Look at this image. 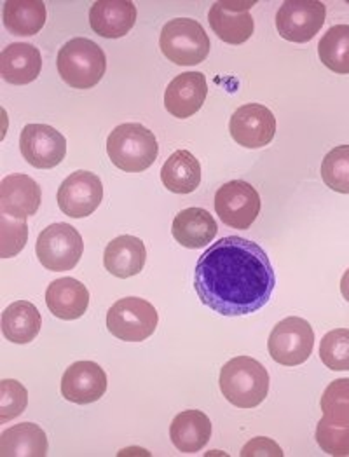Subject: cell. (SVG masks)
<instances>
[{"instance_id":"6da1fadb","label":"cell","mask_w":349,"mask_h":457,"mask_svg":"<svg viewBox=\"0 0 349 457\" xmlns=\"http://www.w3.org/2000/svg\"><path fill=\"white\" fill-rule=\"evenodd\" d=\"M274 287L276 274L268 253L245 237H222L195 264L199 301L222 316H246L262 309Z\"/></svg>"},{"instance_id":"7a4b0ae2","label":"cell","mask_w":349,"mask_h":457,"mask_svg":"<svg viewBox=\"0 0 349 457\" xmlns=\"http://www.w3.org/2000/svg\"><path fill=\"white\" fill-rule=\"evenodd\" d=\"M220 391L237 409L259 407L270 393L266 367L250 356L229 360L220 370Z\"/></svg>"},{"instance_id":"3957f363","label":"cell","mask_w":349,"mask_h":457,"mask_svg":"<svg viewBox=\"0 0 349 457\" xmlns=\"http://www.w3.org/2000/svg\"><path fill=\"white\" fill-rule=\"evenodd\" d=\"M107 154L119 170L126 173H140L154 164L159 145L149 128L138 122H126L114 128L109 135Z\"/></svg>"},{"instance_id":"277c9868","label":"cell","mask_w":349,"mask_h":457,"mask_svg":"<svg viewBox=\"0 0 349 457\" xmlns=\"http://www.w3.org/2000/svg\"><path fill=\"white\" fill-rule=\"evenodd\" d=\"M56 65L58 74L71 87L91 89L105 76L107 58L96 42L76 37L60 49Z\"/></svg>"},{"instance_id":"5b68a950","label":"cell","mask_w":349,"mask_h":457,"mask_svg":"<svg viewBox=\"0 0 349 457\" xmlns=\"http://www.w3.org/2000/svg\"><path fill=\"white\" fill-rule=\"evenodd\" d=\"M159 47L168 62L180 67H193L206 60L212 44L199 21L175 18L162 27Z\"/></svg>"},{"instance_id":"8992f818","label":"cell","mask_w":349,"mask_h":457,"mask_svg":"<svg viewBox=\"0 0 349 457\" xmlns=\"http://www.w3.org/2000/svg\"><path fill=\"white\" fill-rule=\"evenodd\" d=\"M154 305L140 297H126L117 301L107 312V328L119 341L142 343L157 328Z\"/></svg>"},{"instance_id":"52a82bcc","label":"cell","mask_w":349,"mask_h":457,"mask_svg":"<svg viewBox=\"0 0 349 457\" xmlns=\"http://www.w3.org/2000/svg\"><path fill=\"white\" fill-rule=\"evenodd\" d=\"M36 252L40 264L47 270L63 272L78 266L84 241L78 228L71 224H51L40 232Z\"/></svg>"},{"instance_id":"ba28073f","label":"cell","mask_w":349,"mask_h":457,"mask_svg":"<svg viewBox=\"0 0 349 457\" xmlns=\"http://www.w3.org/2000/svg\"><path fill=\"white\" fill-rule=\"evenodd\" d=\"M272 360L283 367H297L310 360L314 347V332L310 323L299 316H288L272 328L270 341Z\"/></svg>"},{"instance_id":"9c48e42d","label":"cell","mask_w":349,"mask_h":457,"mask_svg":"<svg viewBox=\"0 0 349 457\" xmlns=\"http://www.w3.org/2000/svg\"><path fill=\"white\" fill-rule=\"evenodd\" d=\"M327 16L320 0H287L276 12V29L288 42L304 44L316 37Z\"/></svg>"},{"instance_id":"30bf717a","label":"cell","mask_w":349,"mask_h":457,"mask_svg":"<svg viewBox=\"0 0 349 457\" xmlns=\"http://www.w3.org/2000/svg\"><path fill=\"white\" fill-rule=\"evenodd\" d=\"M261 206L257 189L243 180L228 182L215 194V212L229 228H252L261 213Z\"/></svg>"},{"instance_id":"8fae6325","label":"cell","mask_w":349,"mask_h":457,"mask_svg":"<svg viewBox=\"0 0 349 457\" xmlns=\"http://www.w3.org/2000/svg\"><path fill=\"white\" fill-rule=\"evenodd\" d=\"M234 142L245 149H262L276 135V117L266 105L246 104L239 107L229 120Z\"/></svg>"},{"instance_id":"7c38bea8","label":"cell","mask_w":349,"mask_h":457,"mask_svg":"<svg viewBox=\"0 0 349 457\" xmlns=\"http://www.w3.org/2000/svg\"><path fill=\"white\" fill-rule=\"evenodd\" d=\"M20 151L25 161L37 170H51L67 155V140L47 124H29L20 137Z\"/></svg>"},{"instance_id":"4fadbf2b","label":"cell","mask_w":349,"mask_h":457,"mask_svg":"<svg viewBox=\"0 0 349 457\" xmlns=\"http://www.w3.org/2000/svg\"><path fill=\"white\" fill-rule=\"evenodd\" d=\"M104 199V186L98 175L76 171L63 180L58 189V206L72 219H84L95 213Z\"/></svg>"},{"instance_id":"5bb4252c","label":"cell","mask_w":349,"mask_h":457,"mask_svg":"<svg viewBox=\"0 0 349 457\" xmlns=\"http://www.w3.org/2000/svg\"><path fill=\"white\" fill-rule=\"evenodd\" d=\"M255 5L252 0L215 2L208 12V21L217 37L228 44H243L253 36L255 23L250 9Z\"/></svg>"},{"instance_id":"9a60e30c","label":"cell","mask_w":349,"mask_h":457,"mask_svg":"<svg viewBox=\"0 0 349 457\" xmlns=\"http://www.w3.org/2000/svg\"><path fill=\"white\" fill-rule=\"evenodd\" d=\"M107 374L95 361H76L62 378V395L65 400L87 405L98 402L107 391Z\"/></svg>"},{"instance_id":"2e32d148","label":"cell","mask_w":349,"mask_h":457,"mask_svg":"<svg viewBox=\"0 0 349 457\" xmlns=\"http://www.w3.org/2000/svg\"><path fill=\"white\" fill-rule=\"evenodd\" d=\"M42 201L39 184L23 173H12L0 182V213L27 220L36 215Z\"/></svg>"},{"instance_id":"e0dca14e","label":"cell","mask_w":349,"mask_h":457,"mask_svg":"<svg viewBox=\"0 0 349 457\" xmlns=\"http://www.w3.org/2000/svg\"><path fill=\"white\" fill-rule=\"evenodd\" d=\"M208 96V84L203 72H184L175 77L164 91V109L177 117L195 115Z\"/></svg>"},{"instance_id":"ac0fdd59","label":"cell","mask_w":349,"mask_h":457,"mask_svg":"<svg viewBox=\"0 0 349 457\" xmlns=\"http://www.w3.org/2000/svg\"><path fill=\"white\" fill-rule=\"evenodd\" d=\"M135 23L137 5L129 0H98L89 9V25L100 37H124Z\"/></svg>"},{"instance_id":"d6986e66","label":"cell","mask_w":349,"mask_h":457,"mask_svg":"<svg viewBox=\"0 0 349 457\" xmlns=\"http://www.w3.org/2000/svg\"><path fill=\"white\" fill-rule=\"evenodd\" d=\"M42 71L40 51L25 42H14L4 47L0 53V76L14 86H25L34 82Z\"/></svg>"},{"instance_id":"ffe728a7","label":"cell","mask_w":349,"mask_h":457,"mask_svg":"<svg viewBox=\"0 0 349 457\" xmlns=\"http://www.w3.org/2000/svg\"><path fill=\"white\" fill-rule=\"evenodd\" d=\"M46 304L56 318L72 321L87 311L89 292L79 279L62 278L47 287Z\"/></svg>"},{"instance_id":"44dd1931","label":"cell","mask_w":349,"mask_h":457,"mask_svg":"<svg viewBox=\"0 0 349 457\" xmlns=\"http://www.w3.org/2000/svg\"><path fill=\"white\" fill-rule=\"evenodd\" d=\"M147 250L140 237L135 236H119L112 239L104 253V266L120 279L140 274L145 266Z\"/></svg>"},{"instance_id":"7402d4cb","label":"cell","mask_w":349,"mask_h":457,"mask_svg":"<svg viewBox=\"0 0 349 457\" xmlns=\"http://www.w3.org/2000/svg\"><path fill=\"white\" fill-rule=\"evenodd\" d=\"M217 232L219 228L215 219L203 208L182 210L171 224L173 237L191 250L208 246L215 239Z\"/></svg>"},{"instance_id":"603a6c76","label":"cell","mask_w":349,"mask_h":457,"mask_svg":"<svg viewBox=\"0 0 349 457\" xmlns=\"http://www.w3.org/2000/svg\"><path fill=\"white\" fill-rule=\"evenodd\" d=\"M173 445L184 454H195L206 447L212 438V422L201 411H184L170 426Z\"/></svg>"},{"instance_id":"cb8c5ba5","label":"cell","mask_w":349,"mask_h":457,"mask_svg":"<svg viewBox=\"0 0 349 457\" xmlns=\"http://www.w3.org/2000/svg\"><path fill=\"white\" fill-rule=\"evenodd\" d=\"M47 436L37 424L21 422L0 435V457H44Z\"/></svg>"},{"instance_id":"d4e9b609","label":"cell","mask_w":349,"mask_h":457,"mask_svg":"<svg viewBox=\"0 0 349 457\" xmlns=\"http://www.w3.org/2000/svg\"><path fill=\"white\" fill-rule=\"evenodd\" d=\"M42 316L39 309L29 301L7 305L2 312V334L14 344L32 343L39 336Z\"/></svg>"},{"instance_id":"484cf974","label":"cell","mask_w":349,"mask_h":457,"mask_svg":"<svg viewBox=\"0 0 349 457\" xmlns=\"http://www.w3.org/2000/svg\"><path fill=\"white\" fill-rule=\"evenodd\" d=\"M161 180L170 192L191 194L201 184V164L189 151H177L162 164Z\"/></svg>"},{"instance_id":"4316f807","label":"cell","mask_w":349,"mask_h":457,"mask_svg":"<svg viewBox=\"0 0 349 457\" xmlns=\"http://www.w3.org/2000/svg\"><path fill=\"white\" fill-rule=\"evenodd\" d=\"M46 25V4L40 0H7L4 4V27L21 37L36 36Z\"/></svg>"},{"instance_id":"83f0119b","label":"cell","mask_w":349,"mask_h":457,"mask_svg":"<svg viewBox=\"0 0 349 457\" xmlns=\"http://www.w3.org/2000/svg\"><path fill=\"white\" fill-rule=\"evenodd\" d=\"M318 56L328 71L348 76L349 25H336L328 29L318 44Z\"/></svg>"},{"instance_id":"f1b7e54d","label":"cell","mask_w":349,"mask_h":457,"mask_svg":"<svg viewBox=\"0 0 349 457\" xmlns=\"http://www.w3.org/2000/svg\"><path fill=\"white\" fill-rule=\"evenodd\" d=\"M320 360L334 372L349 370V328H336L323 336Z\"/></svg>"},{"instance_id":"f546056e","label":"cell","mask_w":349,"mask_h":457,"mask_svg":"<svg viewBox=\"0 0 349 457\" xmlns=\"http://www.w3.org/2000/svg\"><path fill=\"white\" fill-rule=\"evenodd\" d=\"M321 179L328 189L349 194V145H339L325 155Z\"/></svg>"},{"instance_id":"4dcf8cb0","label":"cell","mask_w":349,"mask_h":457,"mask_svg":"<svg viewBox=\"0 0 349 457\" xmlns=\"http://www.w3.org/2000/svg\"><path fill=\"white\" fill-rule=\"evenodd\" d=\"M320 407L323 418L337 424H349V379H336L323 391Z\"/></svg>"},{"instance_id":"1f68e13d","label":"cell","mask_w":349,"mask_h":457,"mask_svg":"<svg viewBox=\"0 0 349 457\" xmlns=\"http://www.w3.org/2000/svg\"><path fill=\"white\" fill-rule=\"evenodd\" d=\"M316 442L328 456H349V424H337L321 418L316 426Z\"/></svg>"},{"instance_id":"d6a6232c","label":"cell","mask_w":349,"mask_h":457,"mask_svg":"<svg viewBox=\"0 0 349 457\" xmlns=\"http://www.w3.org/2000/svg\"><path fill=\"white\" fill-rule=\"evenodd\" d=\"M29 403V393L21 382L0 381V422L14 420L23 414Z\"/></svg>"},{"instance_id":"836d02e7","label":"cell","mask_w":349,"mask_h":457,"mask_svg":"<svg viewBox=\"0 0 349 457\" xmlns=\"http://www.w3.org/2000/svg\"><path fill=\"white\" fill-rule=\"evenodd\" d=\"M0 237H2L0 257L2 259L14 257L27 245L29 228H27L25 220H16V219H11V217L0 213Z\"/></svg>"},{"instance_id":"e575fe53","label":"cell","mask_w":349,"mask_h":457,"mask_svg":"<svg viewBox=\"0 0 349 457\" xmlns=\"http://www.w3.org/2000/svg\"><path fill=\"white\" fill-rule=\"evenodd\" d=\"M241 456L243 457H257V456H283V451L279 449V445L271 440V438H264V436H257L253 440H250L243 449H241Z\"/></svg>"},{"instance_id":"d590c367","label":"cell","mask_w":349,"mask_h":457,"mask_svg":"<svg viewBox=\"0 0 349 457\" xmlns=\"http://www.w3.org/2000/svg\"><path fill=\"white\" fill-rule=\"evenodd\" d=\"M341 294H343V297L349 303V269L345 272V276H343V279H341Z\"/></svg>"}]
</instances>
